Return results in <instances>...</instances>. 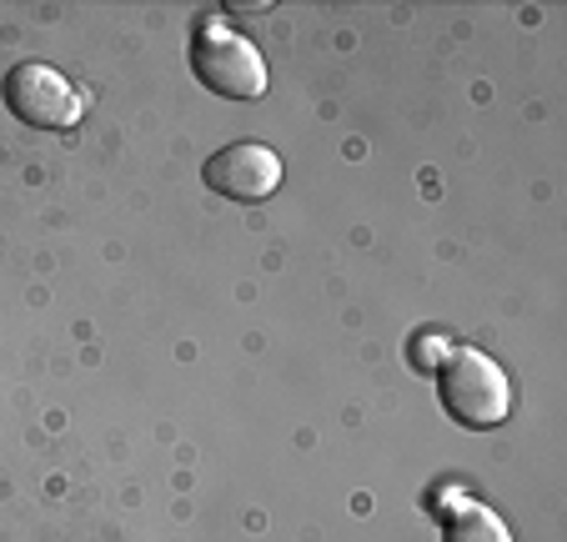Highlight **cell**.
<instances>
[{"label":"cell","instance_id":"obj_2","mask_svg":"<svg viewBox=\"0 0 567 542\" xmlns=\"http://www.w3.org/2000/svg\"><path fill=\"white\" fill-rule=\"evenodd\" d=\"M192 71L206 91L226 101H261L267 96V61L261 51L236 35L226 21H202L192 35Z\"/></svg>","mask_w":567,"mask_h":542},{"label":"cell","instance_id":"obj_1","mask_svg":"<svg viewBox=\"0 0 567 542\" xmlns=\"http://www.w3.org/2000/svg\"><path fill=\"white\" fill-rule=\"evenodd\" d=\"M437 392H442V407L452 412V422L472 427V432L503 427L507 412H513L507 372L477 347H452V357L437 367Z\"/></svg>","mask_w":567,"mask_h":542},{"label":"cell","instance_id":"obj_5","mask_svg":"<svg viewBox=\"0 0 567 542\" xmlns=\"http://www.w3.org/2000/svg\"><path fill=\"white\" fill-rule=\"evenodd\" d=\"M442 542H513V532L503 528V518H497L487 502H477V498H452V508H447V532H442Z\"/></svg>","mask_w":567,"mask_h":542},{"label":"cell","instance_id":"obj_3","mask_svg":"<svg viewBox=\"0 0 567 542\" xmlns=\"http://www.w3.org/2000/svg\"><path fill=\"white\" fill-rule=\"evenodd\" d=\"M0 91H6V106L16 111V121H25V126H35V131L75 126L81 106H86V101L71 91V81L45 61H16L11 71H6Z\"/></svg>","mask_w":567,"mask_h":542},{"label":"cell","instance_id":"obj_4","mask_svg":"<svg viewBox=\"0 0 567 542\" xmlns=\"http://www.w3.org/2000/svg\"><path fill=\"white\" fill-rule=\"evenodd\" d=\"M206 186L231 202H267L281 186V156L261 141H231L206 161Z\"/></svg>","mask_w":567,"mask_h":542},{"label":"cell","instance_id":"obj_6","mask_svg":"<svg viewBox=\"0 0 567 542\" xmlns=\"http://www.w3.org/2000/svg\"><path fill=\"white\" fill-rule=\"evenodd\" d=\"M452 357V341L447 337H437V331H427V337L417 341V351H412V361H417L422 372H437L442 361Z\"/></svg>","mask_w":567,"mask_h":542}]
</instances>
